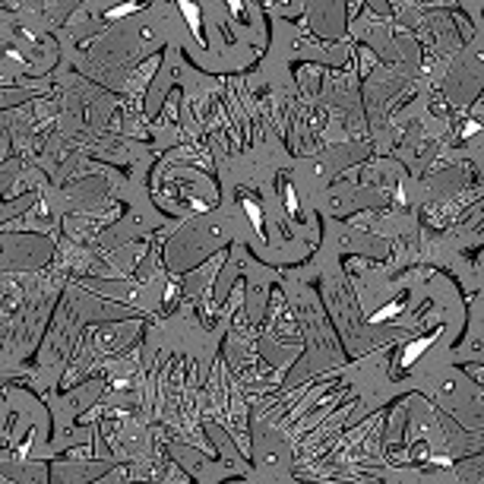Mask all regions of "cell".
Returning a JSON list of instances; mask_svg holds the SVG:
<instances>
[{"label": "cell", "instance_id": "obj_1", "mask_svg": "<svg viewBox=\"0 0 484 484\" xmlns=\"http://www.w3.org/2000/svg\"><path fill=\"white\" fill-rule=\"evenodd\" d=\"M434 342V335H424V339H418V342H411L408 348H405V354H402V364H411L414 358H418L421 351H427V345Z\"/></svg>", "mask_w": 484, "mask_h": 484}, {"label": "cell", "instance_id": "obj_2", "mask_svg": "<svg viewBox=\"0 0 484 484\" xmlns=\"http://www.w3.org/2000/svg\"><path fill=\"white\" fill-rule=\"evenodd\" d=\"M399 310H402V304H399V301H393V304H386L383 310H377V314H374V317H370V320H374V323H383V320H390V317H396V314H399Z\"/></svg>", "mask_w": 484, "mask_h": 484}, {"label": "cell", "instance_id": "obj_3", "mask_svg": "<svg viewBox=\"0 0 484 484\" xmlns=\"http://www.w3.org/2000/svg\"><path fill=\"white\" fill-rule=\"evenodd\" d=\"M180 10H184L190 29H193V35H200V16H196V6H193V3H180Z\"/></svg>", "mask_w": 484, "mask_h": 484}, {"label": "cell", "instance_id": "obj_4", "mask_svg": "<svg viewBox=\"0 0 484 484\" xmlns=\"http://www.w3.org/2000/svg\"><path fill=\"white\" fill-rule=\"evenodd\" d=\"M136 10H140V3H124V6H114V10H108V13H105V19H120V16L136 13Z\"/></svg>", "mask_w": 484, "mask_h": 484}, {"label": "cell", "instance_id": "obj_5", "mask_svg": "<svg viewBox=\"0 0 484 484\" xmlns=\"http://www.w3.org/2000/svg\"><path fill=\"white\" fill-rule=\"evenodd\" d=\"M247 215H250V222H253V228H256V231H263V215H260V206H256V203H247Z\"/></svg>", "mask_w": 484, "mask_h": 484}, {"label": "cell", "instance_id": "obj_6", "mask_svg": "<svg viewBox=\"0 0 484 484\" xmlns=\"http://www.w3.org/2000/svg\"><path fill=\"white\" fill-rule=\"evenodd\" d=\"M285 206H288V212L291 215H298V196H295V187H285Z\"/></svg>", "mask_w": 484, "mask_h": 484}]
</instances>
